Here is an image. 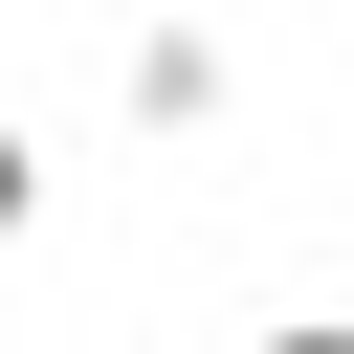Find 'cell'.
<instances>
[{
    "instance_id": "7a4b0ae2",
    "label": "cell",
    "mask_w": 354,
    "mask_h": 354,
    "mask_svg": "<svg viewBox=\"0 0 354 354\" xmlns=\"http://www.w3.org/2000/svg\"><path fill=\"white\" fill-rule=\"evenodd\" d=\"M44 199H66V177H44V133H22V111H0V243H22V221H44Z\"/></svg>"
},
{
    "instance_id": "6da1fadb",
    "label": "cell",
    "mask_w": 354,
    "mask_h": 354,
    "mask_svg": "<svg viewBox=\"0 0 354 354\" xmlns=\"http://www.w3.org/2000/svg\"><path fill=\"white\" fill-rule=\"evenodd\" d=\"M111 111H133V133H221V111H243L221 22H133V44H111Z\"/></svg>"
},
{
    "instance_id": "3957f363",
    "label": "cell",
    "mask_w": 354,
    "mask_h": 354,
    "mask_svg": "<svg viewBox=\"0 0 354 354\" xmlns=\"http://www.w3.org/2000/svg\"><path fill=\"white\" fill-rule=\"evenodd\" d=\"M243 354H354V310H266V332H243Z\"/></svg>"
}]
</instances>
